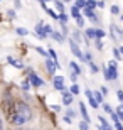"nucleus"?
<instances>
[{
	"instance_id": "1",
	"label": "nucleus",
	"mask_w": 123,
	"mask_h": 130,
	"mask_svg": "<svg viewBox=\"0 0 123 130\" xmlns=\"http://www.w3.org/2000/svg\"><path fill=\"white\" fill-rule=\"evenodd\" d=\"M32 118V111H30V106L24 101H17L14 106V117H12V122L10 123H14V125L20 127L27 123L29 120Z\"/></svg>"
},
{
	"instance_id": "2",
	"label": "nucleus",
	"mask_w": 123,
	"mask_h": 130,
	"mask_svg": "<svg viewBox=\"0 0 123 130\" xmlns=\"http://www.w3.org/2000/svg\"><path fill=\"white\" fill-rule=\"evenodd\" d=\"M14 106H15V101L10 96H5L2 100V110H4V115L9 122H12V117H14Z\"/></svg>"
},
{
	"instance_id": "3",
	"label": "nucleus",
	"mask_w": 123,
	"mask_h": 130,
	"mask_svg": "<svg viewBox=\"0 0 123 130\" xmlns=\"http://www.w3.org/2000/svg\"><path fill=\"white\" fill-rule=\"evenodd\" d=\"M118 73H116V63L115 61H110L108 63V68L104 69V78L106 79H116Z\"/></svg>"
},
{
	"instance_id": "4",
	"label": "nucleus",
	"mask_w": 123,
	"mask_h": 130,
	"mask_svg": "<svg viewBox=\"0 0 123 130\" xmlns=\"http://www.w3.org/2000/svg\"><path fill=\"white\" fill-rule=\"evenodd\" d=\"M27 73H29V79H30V85H32V86H44V81L37 76V74H34L30 69H29Z\"/></svg>"
},
{
	"instance_id": "5",
	"label": "nucleus",
	"mask_w": 123,
	"mask_h": 130,
	"mask_svg": "<svg viewBox=\"0 0 123 130\" xmlns=\"http://www.w3.org/2000/svg\"><path fill=\"white\" fill-rule=\"evenodd\" d=\"M46 66H47V69H49V73L51 74H54L56 73V69H59V63H56V61H52L51 58H46Z\"/></svg>"
},
{
	"instance_id": "6",
	"label": "nucleus",
	"mask_w": 123,
	"mask_h": 130,
	"mask_svg": "<svg viewBox=\"0 0 123 130\" xmlns=\"http://www.w3.org/2000/svg\"><path fill=\"white\" fill-rule=\"evenodd\" d=\"M69 46H71V51H73V54H74L76 58H79L81 61H83V53H81V49L78 47V44H76L74 41H71V42H69Z\"/></svg>"
},
{
	"instance_id": "7",
	"label": "nucleus",
	"mask_w": 123,
	"mask_h": 130,
	"mask_svg": "<svg viewBox=\"0 0 123 130\" xmlns=\"http://www.w3.org/2000/svg\"><path fill=\"white\" fill-rule=\"evenodd\" d=\"M54 88L64 91V78L62 76H54Z\"/></svg>"
},
{
	"instance_id": "8",
	"label": "nucleus",
	"mask_w": 123,
	"mask_h": 130,
	"mask_svg": "<svg viewBox=\"0 0 123 130\" xmlns=\"http://www.w3.org/2000/svg\"><path fill=\"white\" fill-rule=\"evenodd\" d=\"M79 110H81V115H83V122L90 123V115H88V110H86L84 103H79Z\"/></svg>"
},
{
	"instance_id": "9",
	"label": "nucleus",
	"mask_w": 123,
	"mask_h": 130,
	"mask_svg": "<svg viewBox=\"0 0 123 130\" xmlns=\"http://www.w3.org/2000/svg\"><path fill=\"white\" fill-rule=\"evenodd\" d=\"M71 101H73V95L69 91H62V103L64 105H71Z\"/></svg>"
},
{
	"instance_id": "10",
	"label": "nucleus",
	"mask_w": 123,
	"mask_h": 130,
	"mask_svg": "<svg viewBox=\"0 0 123 130\" xmlns=\"http://www.w3.org/2000/svg\"><path fill=\"white\" fill-rule=\"evenodd\" d=\"M86 96H88V100H90V105L93 106V108H98V101L93 98V95H91L90 90H86Z\"/></svg>"
},
{
	"instance_id": "11",
	"label": "nucleus",
	"mask_w": 123,
	"mask_h": 130,
	"mask_svg": "<svg viewBox=\"0 0 123 130\" xmlns=\"http://www.w3.org/2000/svg\"><path fill=\"white\" fill-rule=\"evenodd\" d=\"M98 120H99V123H101V127H98L99 130H111V127H110V123H108L106 120H104L103 117H99Z\"/></svg>"
},
{
	"instance_id": "12",
	"label": "nucleus",
	"mask_w": 123,
	"mask_h": 130,
	"mask_svg": "<svg viewBox=\"0 0 123 130\" xmlns=\"http://www.w3.org/2000/svg\"><path fill=\"white\" fill-rule=\"evenodd\" d=\"M36 32H37V37H41V39L46 37V34H44V24H37V27H36Z\"/></svg>"
},
{
	"instance_id": "13",
	"label": "nucleus",
	"mask_w": 123,
	"mask_h": 130,
	"mask_svg": "<svg viewBox=\"0 0 123 130\" xmlns=\"http://www.w3.org/2000/svg\"><path fill=\"white\" fill-rule=\"evenodd\" d=\"M7 61H9V64H12L14 68H24V64L20 63V61H17V59H14V58H7Z\"/></svg>"
},
{
	"instance_id": "14",
	"label": "nucleus",
	"mask_w": 123,
	"mask_h": 130,
	"mask_svg": "<svg viewBox=\"0 0 123 130\" xmlns=\"http://www.w3.org/2000/svg\"><path fill=\"white\" fill-rule=\"evenodd\" d=\"M69 68H71L73 71H74V74H76V76H78V74H79V73H81V68L78 66V64H76L74 61H71V63H69Z\"/></svg>"
},
{
	"instance_id": "15",
	"label": "nucleus",
	"mask_w": 123,
	"mask_h": 130,
	"mask_svg": "<svg viewBox=\"0 0 123 130\" xmlns=\"http://www.w3.org/2000/svg\"><path fill=\"white\" fill-rule=\"evenodd\" d=\"M95 7H96V0H86V7H84V9L93 10Z\"/></svg>"
},
{
	"instance_id": "16",
	"label": "nucleus",
	"mask_w": 123,
	"mask_h": 130,
	"mask_svg": "<svg viewBox=\"0 0 123 130\" xmlns=\"http://www.w3.org/2000/svg\"><path fill=\"white\" fill-rule=\"evenodd\" d=\"M54 4H56V9H57V12H59V14H62V12H64V5H62V2H61V0H56Z\"/></svg>"
},
{
	"instance_id": "17",
	"label": "nucleus",
	"mask_w": 123,
	"mask_h": 130,
	"mask_svg": "<svg viewBox=\"0 0 123 130\" xmlns=\"http://www.w3.org/2000/svg\"><path fill=\"white\" fill-rule=\"evenodd\" d=\"M84 15H88V17H90V19L93 20V22H96V20H98V19L95 17V14H93V12H91L90 9H84Z\"/></svg>"
},
{
	"instance_id": "18",
	"label": "nucleus",
	"mask_w": 123,
	"mask_h": 130,
	"mask_svg": "<svg viewBox=\"0 0 123 130\" xmlns=\"http://www.w3.org/2000/svg\"><path fill=\"white\" fill-rule=\"evenodd\" d=\"M115 113H116V117H118V120H123V105H120Z\"/></svg>"
},
{
	"instance_id": "19",
	"label": "nucleus",
	"mask_w": 123,
	"mask_h": 130,
	"mask_svg": "<svg viewBox=\"0 0 123 130\" xmlns=\"http://www.w3.org/2000/svg\"><path fill=\"white\" fill-rule=\"evenodd\" d=\"M51 36H52V39H56L57 42H61V41H62V34H59V32H54V30H52Z\"/></svg>"
},
{
	"instance_id": "20",
	"label": "nucleus",
	"mask_w": 123,
	"mask_h": 130,
	"mask_svg": "<svg viewBox=\"0 0 123 130\" xmlns=\"http://www.w3.org/2000/svg\"><path fill=\"white\" fill-rule=\"evenodd\" d=\"M76 9H84L86 7V0H76Z\"/></svg>"
},
{
	"instance_id": "21",
	"label": "nucleus",
	"mask_w": 123,
	"mask_h": 130,
	"mask_svg": "<svg viewBox=\"0 0 123 130\" xmlns=\"http://www.w3.org/2000/svg\"><path fill=\"white\" fill-rule=\"evenodd\" d=\"M15 32L19 34V36H27L29 30H27V29H24V27H17V30H15Z\"/></svg>"
},
{
	"instance_id": "22",
	"label": "nucleus",
	"mask_w": 123,
	"mask_h": 130,
	"mask_svg": "<svg viewBox=\"0 0 123 130\" xmlns=\"http://www.w3.org/2000/svg\"><path fill=\"white\" fill-rule=\"evenodd\" d=\"M91 95H93L95 100H98V103H99V101H103V95H101L99 91H95V93H91Z\"/></svg>"
},
{
	"instance_id": "23",
	"label": "nucleus",
	"mask_w": 123,
	"mask_h": 130,
	"mask_svg": "<svg viewBox=\"0 0 123 130\" xmlns=\"http://www.w3.org/2000/svg\"><path fill=\"white\" fill-rule=\"evenodd\" d=\"M104 36V30H101V29H95V37L96 39H101Z\"/></svg>"
},
{
	"instance_id": "24",
	"label": "nucleus",
	"mask_w": 123,
	"mask_h": 130,
	"mask_svg": "<svg viewBox=\"0 0 123 130\" xmlns=\"http://www.w3.org/2000/svg\"><path fill=\"white\" fill-rule=\"evenodd\" d=\"M57 19L61 20L62 24H66V22H67V15L64 14V12H62V14H59V15H57Z\"/></svg>"
},
{
	"instance_id": "25",
	"label": "nucleus",
	"mask_w": 123,
	"mask_h": 130,
	"mask_svg": "<svg viewBox=\"0 0 123 130\" xmlns=\"http://www.w3.org/2000/svg\"><path fill=\"white\" fill-rule=\"evenodd\" d=\"M71 14H73V17H76V19H78V17H81V14H79V10L76 9V7H73V9H71Z\"/></svg>"
},
{
	"instance_id": "26",
	"label": "nucleus",
	"mask_w": 123,
	"mask_h": 130,
	"mask_svg": "<svg viewBox=\"0 0 123 130\" xmlns=\"http://www.w3.org/2000/svg\"><path fill=\"white\" fill-rule=\"evenodd\" d=\"M69 93H71V95H78V93H79V88H78V85H73V86H71V91H69Z\"/></svg>"
},
{
	"instance_id": "27",
	"label": "nucleus",
	"mask_w": 123,
	"mask_h": 130,
	"mask_svg": "<svg viewBox=\"0 0 123 130\" xmlns=\"http://www.w3.org/2000/svg\"><path fill=\"white\" fill-rule=\"evenodd\" d=\"M86 36L88 37H95V29H86Z\"/></svg>"
},
{
	"instance_id": "28",
	"label": "nucleus",
	"mask_w": 123,
	"mask_h": 130,
	"mask_svg": "<svg viewBox=\"0 0 123 130\" xmlns=\"http://www.w3.org/2000/svg\"><path fill=\"white\" fill-rule=\"evenodd\" d=\"M52 32V29H51V25H44V34L46 36H49V34Z\"/></svg>"
},
{
	"instance_id": "29",
	"label": "nucleus",
	"mask_w": 123,
	"mask_h": 130,
	"mask_svg": "<svg viewBox=\"0 0 123 130\" xmlns=\"http://www.w3.org/2000/svg\"><path fill=\"white\" fill-rule=\"evenodd\" d=\"M36 49H37V53H39V54H42V56H44V59L47 58V53H46V51H44L42 47H36Z\"/></svg>"
},
{
	"instance_id": "30",
	"label": "nucleus",
	"mask_w": 123,
	"mask_h": 130,
	"mask_svg": "<svg viewBox=\"0 0 123 130\" xmlns=\"http://www.w3.org/2000/svg\"><path fill=\"white\" fill-rule=\"evenodd\" d=\"M116 96H118V100L123 103V90H118V91H116Z\"/></svg>"
},
{
	"instance_id": "31",
	"label": "nucleus",
	"mask_w": 123,
	"mask_h": 130,
	"mask_svg": "<svg viewBox=\"0 0 123 130\" xmlns=\"http://www.w3.org/2000/svg\"><path fill=\"white\" fill-rule=\"evenodd\" d=\"M103 108H104V111H106V113H113V108H111L110 105H104Z\"/></svg>"
},
{
	"instance_id": "32",
	"label": "nucleus",
	"mask_w": 123,
	"mask_h": 130,
	"mask_svg": "<svg viewBox=\"0 0 123 130\" xmlns=\"http://www.w3.org/2000/svg\"><path fill=\"white\" fill-rule=\"evenodd\" d=\"M47 14L51 15L52 19H56V20H57V14H56V12H54V10H47Z\"/></svg>"
},
{
	"instance_id": "33",
	"label": "nucleus",
	"mask_w": 123,
	"mask_h": 130,
	"mask_svg": "<svg viewBox=\"0 0 123 130\" xmlns=\"http://www.w3.org/2000/svg\"><path fill=\"white\" fill-rule=\"evenodd\" d=\"M66 113H67V117H69V118H73V117L76 115V113H74V110H73V108H69V110H67Z\"/></svg>"
},
{
	"instance_id": "34",
	"label": "nucleus",
	"mask_w": 123,
	"mask_h": 130,
	"mask_svg": "<svg viewBox=\"0 0 123 130\" xmlns=\"http://www.w3.org/2000/svg\"><path fill=\"white\" fill-rule=\"evenodd\" d=\"M79 128L81 130H88V123H86V122H81V123H79Z\"/></svg>"
},
{
	"instance_id": "35",
	"label": "nucleus",
	"mask_w": 123,
	"mask_h": 130,
	"mask_svg": "<svg viewBox=\"0 0 123 130\" xmlns=\"http://www.w3.org/2000/svg\"><path fill=\"white\" fill-rule=\"evenodd\" d=\"M78 25H79V27H84V20H83V17H78Z\"/></svg>"
},
{
	"instance_id": "36",
	"label": "nucleus",
	"mask_w": 123,
	"mask_h": 130,
	"mask_svg": "<svg viewBox=\"0 0 123 130\" xmlns=\"http://www.w3.org/2000/svg\"><path fill=\"white\" fill-rule=\"evenodd\" d=\"M73 37H74L76 41H79V39H81L79 37V32H78V30H73Z\"/></svg>"
},
{
	"instance_id": "37",
	"label": "nucleus",
	"mask_w": 123,
	"mask_h": 130,
	"mask_svg": "<svg viewBox=\"0 0 123 130\" xmlns=\"http://www.w3.org/2000/svg\"><path fill=\"white\" fill-rule=\"evenodd\" d=\"M90 66H91V71H93V73H98V66H96V64L90 63Z\"/></svg>"
},
{
	"instance_id": "38",
	"label": "nucleus",
	"mask_w": 123,
	"mask_h": 130,
	"mask_svg": "<svg viewBox=\"0 0 123 130\" xmlns=\"http://www.w3.org/2000/svg\"><path fill=\"white\" fill-rule=\"evenodd\" d=\"M51 110L52 111H59V110H61V106H59V105H51Z\"/></svg>"
},
{
	"instance_id": "39",
	"label": "nucleus",
	"mask_w": 123,
	"mask_h": 130,
	"mask_svg": "<svg viewBox=\"0 0 123 130\" xmlns=\"http://www.w3.org/2000/svg\"><path fill=\"white\" fill-rule=\"evenodd\" d=\"M96 47H98V49H103V42H101L99 39H96Z\"/></svg>"
},
{
	"instance_id": "40",
	"label": "nucleus",
	"mask_w": 123,
	"mask_h": 130,
	"mask_svg": "<svg viewBox=\"0 0 123 130\" xmlns=\"http://www.w3.org/2000/svg\"><path fill=\"white\" fill-rule=\"evenodd\" d=\"M110 115H111V120H113V122H120V120H118V117H116V113H115V111H113V113H110Z\"/></svg>"
},
{
	"instance_id": "41",
	"label": "nucleus",
	"mask_w": 123,
	"mask_h": 130,
	"mask_svg": "<svg viewBox=\"0 0 123 130\" xmlns=\"http://www.w3.org/2000/svg\"><path fill=\"white\" fill-rule=\"evenodd\" d=\"M115 127H116V130H123V125L120 122H115Z\"/></svg>"
},
{
	"instance_id": "42",
	"label": "nucleus",
	"mask_w": 123,
	"mask_h": 130,
	"mask_svg": "<svg viewBox=\"0 0 123 130\" xmlns=\"http://www.w3.org/2000/svg\"><path fill=\"white\" fill-rule=\"evenodd\" d=\"M120 10H118V7H116V5H113V7H111V14H118Z\"/></svg>"
},
{
	"instance_id": "43",
	"label": "nucleus",
	"mask_w": 123,
	"mask_h": 130,
	"mask_svg": "<svg viewBox=\"0 0 123 130\" xmlns=\"http://www.w3.org/2000/svg\"><path fill=\"white\" fill-rule=\"evenodd\" d=\"M113 54H115V59H120V58H121V56H120V53H118V49H115Z\"/></svg>"
},
{
	"instance_id": "44",
	"label": "nucleus",
	"mask_w": 123,
	"mask_h": 130,
	"mask_svg": "<svg viewBox=\"0 0 123 130\" xmlns=\"http://www.w3.org/2000/svg\"><path fill=\"white\" fill-rule=\"evenodd\" d=\"M22 88H24V90H27V88H29V81H24V83H22Z\"/></svg>"
},
{
	"instance_id": "45",
	"label": "nucleus",
	"mask_w": 123,
	"mask_h": 130,
	"mask_svg": "<svg viewBox=\"0 0 123 130\" xmlns=\"http://www.w3.org/2000/svg\"><path fill=\"white\" fill-rule=\"evenodd\" d=\"M64 122H66V123H71L73 118H69V117H64Z\"/></svg>"
},
{
	"instance_id": "46",
	"label": "nucleus",
	"mask_w": 123,
	"mask_h": 130,
	"mask_svg": "<svg viewBox=\"0 0 123 130\" xmlns=\"http://www.w3.org/2000/svg\"><path fill=\"white\" fill-rule=\"evenodd\" d=\"M15 2V7H17V9H20V0H14Z\"/></svg>"
},
{
	"instance_id": "47",
	"label": "nucleus",
	"mask_w": 123,
	"mask_h": 130,
	"mask_svg": "<svg viewBox=\"0 0 123 130\" xmlns=\"http://www.w3.org/2000/svg\"><path fill=\"white\" fill-rule=\"evenodd\" d=\"M0 130H4V122H2V118H0Z\"/></svg>"
},
{
	"instance_id": "48",
	"label": "nucleus",
	"mask_w": 123,
	"mask_h": 130,
	"mask_svg": "<svg viewBox=\"0 0 123 130\" xmlns=\"http://www.w3.org/2000/svg\"><path fill=\"white\" fill-rule=\"evenodd\" d=\"M118 53H121V54H123V46H121V47H120V51H118Z\"/></svg>"
},
{
	"instance_id": "49",
	"label": "nucleus",
	"mask_w": 123,
	"mask_h": 130,
	"mask_svg": "<svg viewBox=\"0 0 123 130\" xmlns=\"http://www.w3.org/2000/svg\"><path fill=\"white\" fill-rule=\"evenodd\" d=\"M42 2H49V0H42Z\"/></svg>"
},
{
	"instance_id": "50",
	"label": "nucleus",
	"mask_w": 123,
	"mask_h": 130,
	"mask_svg": "<svg viewBox=\"0 0 123 130\" xmlns=\"http://www.w3.org/2000/svg\"><path fill=\"white\" fill-rule=\"evenodd\" d=\"M121 20H123V15H121Z\"/></svg>"
},
{
	"instance_id": "51",
	"label": "nucleus",
	"mask_w": 123,
	"mask_h": 130,
	"mask_svg": "<svg viewBox=\"0 0 123 130\" xmlns=\"http://www.w3.org/2000/svg\"><path fill=\"white\" fill-rule=\"evenodd\" d=\"M66 2H69V0H66Z\"/></svg>"
}]
</instances>
